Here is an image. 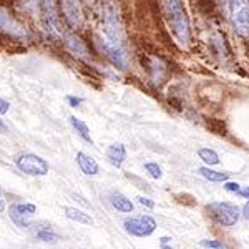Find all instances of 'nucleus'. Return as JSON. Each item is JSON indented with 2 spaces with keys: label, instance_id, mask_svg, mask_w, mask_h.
Returning a JSON list of instances; mask_svg holds the SVG:
<instances>
[{
  "label": "nucleus",
  "instance_id": "9b49d317",
  "mask_svg": "<svg viewBox=\"0 0 249 249\" xmlns=\"http://www.w3.org/2000/svg\"><path fill=\"white\" fill-rule=\"evenodd\" d=\"M0 32L7 35H12L15 38H23L27 37V30L25 27L20 22H17L7 10L0 9Z\"/></svg>",
  "mask_w": 249,
  "mask_h": 249
},
{
  "label": "nucleus",
  "instance_id": "20e7f679",
  "mask_svg": "<svg viewBox=\"0 0 249 249\" xmlns=\"http://www.w3.org/2000/svg\"><path fill=\"white\" fill-rule=\"evenodd\" d=\"M206 211L213 221H216L221 226H234L241 216L238 206L231 203H211L206 206Z\"/></svg>",
  "mask_w": 249,
  "mask_h": 249
},
{
  "label": "nucleus",
  "instance_id": "72a5a7b5",
  "mask_svg": "<svg viewBox=\"0 0 249 249\" xmlns=\"http://www.w3.org/2000/svg\"><path fill=\"white\" fill-rule=\"evenodd\" d=\"M161 248H163V249H173V248H170V246H166V244H161Z\"/></svg>",
  "mask_w": 249,
  "mask_h": 249
},
{
  "label": "nucleus",
  "instance_id": "c756f323",
  "mask_svg": "<svg viewBox=\"0 0 249 249\" xmlns=\"http://www.w3.org/2000/svg\"><path fill=\"white\" fill-rule=\"evenodd\" d=\"M9 131V128H7V124L3 123V120L0 118V133H7Z\"/></svg>",
  "mask_w": 249,
  "mask_h": 249
},
{
  "label": "nucleus",
  "instance_id": "9d476101",
  "mask_svg": "<svg viewBox=\"0 0 249 249\" xmlns=\"http://www.w3.org/2000/svg\"><path fill=\"white\" fill-rule=\"evenodd\" d=\"M37 213V206L32 203H14L9 208V216L17 226L29 228L32 223V216Z\"/></svg>",
  "mask_w": 249,
  "mask_h": 249
},
{
  "label": "nucleus",
  "instance_id": "bb28decb",
  "mask_svg": "<svg viewBox=\"0 0 249 249\" xmlns=\"http://www.w3.org/2000/svg\"><path fill=\"white\" fill-rule=\"evenodd\" d=\"M226 191H231V193H239L241 191V186L238 183H226Z\"/></svg>",
  "mask_w": 249,
  "mask_h": 249
},
{
  "label": "nucleus",
  "instance_id": "423d86ee",
  "mask_svg": "<svg viewBox=\"0 0 249 249\" xmlns=\"http://www.w3.org/2000/svg\"><path fill=\"white\" fill-rule=\"evenodd\" d=\"M100 47H102L105 57L110 60L113 65L122 68V70L128 68V55H126V50H124L123 43L111 42V40H108L105 37V38H100Z\"/></svg>",
  "mask_w": 249,
  "mask_h": 249
},
{
  "label": "nucleus",
  "instance_id": "39448f33",
  "mask_svg": "<svg viewBox=\"0 0 249 249\" xmlns=\"http://www.w3.org/2000/svg\"><path fill=\"white\" fill-rule=\"evenodd\" d=\"M124 231L135 238H148L156 231V221L151 216H138L124 221Z\"/></svg>",
  "mask_w": 249,
  "mask_h": 249
},
{
  "label": "nucleus",
  "instance_id": "c85d7f7f",
  "mask_svg": "<svg viewBox=\"0 0 249 249\" xmlns=\"http://www.w3.org/2000/svg\"><path fill=\"white\" fill-rule=\"evenodd\" d=\"M9 103L5 102V100H2L0 98V113H7V111H9Z\"/></svg>",
  "mask_w": 249,
  "mask_h": 249
},
{
  "label": "nucleus",
  "instance_id": "7ed1b4c3",
  "mask_svg": "<svg viewBox=\"0 0 249 249\" xmlns=\"http://www.w3.org/2000/svg\"><path fill=\"white\" fill-rule=\"evenodd\" d=\"M230 15L236 34L249 37V0H230Z\"/></svg>",
  "mask_w": 249,
  "mask_h": 249
},
{
  "label": "nucleus",
  "instance_id": "4468645a",
  "mask_svg": "<svg viewBox=\"0 0 249 249\" xmlns=\"http://www.w3.org/2000/svg\"><path fill=\"white\" fill-rule=\"evenodd\" d=\"M107 158L113 166L120 168L124 160H126V150H124V146L122 143H115L107 150Z\"/></svg>",
  "mask_w": 249,
  "mask_h": 249
},
{
  "label": "nucleus",
  "instance_id": "2eb2a0df",
  "mask_svg": "<svg viewBox=\"0 0 249 249\" xmlns=\"http://www.w3.org/2000/svg\"><path fill=\"white\" fill-rule=\"evenodd\" d=\"M193 5L204 17H214L218 14V3H216V0H193Z\"/></svg>",
  "mask_w": 249,
  "mask_h": 249
},
{
  "label": "nucleus",
  "instance_id": "ddd939ff",
  "mask_svg": "<svg viewBox=\"0 0 249 249\" xmlns=\"http://www.w3.org/2000/svg\"><path fill=\"white\" fill-rule=\"evenodd\" d=\"M65 38H67L68 50L73 52L75 55H78L80 58H87L88 55H90V53H88L87 43L83 42L80 37H77V35H73V34H68V35H65Z\"/></svg>",
  "mask_w": 249,
  "mask_h": 249
},
{
  "label": "nucleus",
  "instance_id": "a211bd4d",
  "mask_svg": "<svg viewBox=\"0 0 249 249\" xmlns=\"http://www.w3.org/2000/svg\"><path fill=\"white\" fill-rule=\"evenodd\" d=\"M111 204H113V208H116V210L122 213L133 211V203H131L126 196H123L122 193H113V195H111Z\"/></svg>",
  "mask_w": 249,
  "mask_h": 249
},
{
  "label": "nucleus",
  "instance_id": "7c9ffc66",
  "mask_svg": "<svg viewBox=\"0 0 249 249\" xmlns=\"http://www.w3.org/2000/svg\"><path fill=\"white\" fill-rule=\"evenodd\" d=\"M5 210V199H3V195H2V190H0V213Z\"/></svg>",
  "mask_w": 249,
  "mask_h": 249
},
{
  "label": "nucleus",
  "instance_id": "aec40b11",
  "mask_svg": "<svg viewBox=\"0 0 249 249\" xmlns=\"http://www.w3.org/2000/svg\"><path fill=\"white\" fill-rule=\"evenodd\" d=\"M206 128L214 135H221L224 136L228 133V128H226V123L223 120H218V118H206Z\"/></svg>",
  "mask_w": 249,
  "mask_h": 249
},
{
  "label": "nucleus",
  "instance_id": "0eeeda50",
  "mask_svg": "<svg viewBox=\"0 0 249 249\" xmlns=\"http://www.w3.org/2000/svg\"><path fill=\"white\" fill-rule=\"evenodd\" d=\"M40 14H42L43 23H45L47 30L52 35H62V22L57 14V7H55V0H40Z\"/></svg>",
  "mask_w": 249,
  "mask_h": 249
},
{
  "label": "nucleus",
  "instance_id": "4be33fe9",
  "mask_svg": "<svg viewBox=\"0 0 249 249\" xmlns=\"http://www.w3.org/2000/svg\"><path fill=\"white\" fill-rule=\"evenodd\" d=\"M198 155L206 164H218L219 163L218 153H216L214 150H210V148H201V150L198 151Z\"/></svg>",
  "mask_w": 249,
  "mask_h": 249
},
{
  "label": "nucleus",
  "instance_id": "6ab92c4d",
  "mask_svg": "<svg viewBox=\"0 0 249 249\" xmlns=\"http://www.w3.org/2000/svg\"><path fill=\"white\" fill-rule=\"evenodd\" d=\"M70 123H71V126L77 130V133L82 136L83 140H85V142L93 143V140H91V136H90V130H88L87 123H83L82 120L75 118V116H70Z\"/></svg>",
  "mask_w": 249,
  "mask_h": 249
},
{
  "label": "nucleus",
  "instance_id": "393cba45",
  "mask_svg": "<svg viewBox=\"0 0 249 249\" xmlns=\"http://www.w3.org/2000/svg\"><path fill=\"white\" fill-rule=\"evenodd\" d=\"M138 203L142 204V206H146V208H155V201H151V199H148V198H143V196H140L138 198Z\"/></svg>",
  "mask_w": 249,
  "mask_h": 249
},
{
  "label": "nucleus",
  "instance_id": "dca6fc26",
  "mask_svg": "<svg viewBox=\"0 0 249 249\" xmlns=\"http://www.w3.org/2000/svg\"><path fill=\"white\" fill-rule=\"evenodd\" d=\"M77 163H78L80 170L85 173V175H96V173L100 171L98 163H96L93 158H90V156H87L85 153H82V151L77 155Z\"/></svg>",
  "mask_w": 249,
  "mask_h": 249
},
{
  "label": "nucleus",
  "instance_id": "f03ea898",
  "mask_svg": "<svg viewBox=\"0 0 249 249\" xmlns=\"http://www.w3.org/2000/svg\"><path fill=\"white\" fill-rule=\"evenodd\" d=\"M102 18H103V29H105V37L111 42L123 43L124 32L123 22L120 15L118 3L115 0H103L102 3Z\"/></svg>",
  "mask_w": 249,
  "mask_h": 249
},
{
  "label": "nucleus",
  "instance_id": "473e14b6",
  "mask_svg": "<svg viewBox=\"0 0 249 249\" xmlns=\"http://www.w3.org/2000/svg\"><path fill=\"white\" fill-rule=\"evenodd\" d=\"M239 196H244V198H249V186H246L244 190H241L239 193H238Z\"/></svg>",
  "mask_w": 249,
  "mask_h": 249
},
{
  "label": "nucleus",
  "instance_id": "1a4fd4ad",
  "mask_svg": "<svg viewBox=\"0 0 249 249\" xmlns=\"http://www.w3.org/2000/svg\"><path fill=\"white\" fill-rule=\"evenodd\" d=\"M60 9H62V15L71 29H82L85 17H83L80 0H60Z\"/></svg>",
  "mask_w": 249,
  "mask_h": 249
},
{
  "label": "nucleus",
  "instance_id": "f8f14e48",
  "mask_svg": "<svg viewBox=\"0 0 249 249\" xmlns=\"http://www.w3.org/2000/svg\"><path fill=\"white\" fill-rule=\"evenodd\" d=\"M29 230L35 239L43 241V243H57L60 239L58 234L53 231L52 224L45 223V221H38V223H30Z\"/></svg>",
  "mask_w": 249,
  "mask_h": 249
},
{
  "label": "nucleus",
  "instance_id": "f257e3e1",
  "mask_svg": "<svg viewBox=\"0 0 249 249\" xmlns=\"http://www.w3.org/2000/svg\"><path fill=\"white\" fill-rule=\"evenodd\" d=\"M164 12L166 18L170 22V27L175 34V37L186 45L191 40V30H190V17L184 9L183 0H164Z\"/></svg>",
  "mask_w": 249,
  "mask_h": 249
},
{
  "label": "nucleus",
  "instance_id": "5701e85b",
  "mask_svg": "<svg viewBox=\"0 0 249 249\" xmlns=\"http://www.w3.org/2000/svg\"><path fill=\"white\" fill-rule=\"evenodd\" d=\"M144 170H146V171L150 173V175L153 176V178H156V179H160V178H161V175H163V173H161V168H160L156 163H146V164H144Z\"/></svg>",
  "mask_w": 249,
  "mask_h": 249
},
{
  "label": "nucleus",
  "instance_id": "cd10ccee",
  "mask_svg": "<svg viewBox=\"0 0 249 249\" xmlns=\"http://www.w3.org/2000/svg\"><path fill=\"white\" fill-rule=\"evenodd\" d=\"M168 102H170V105L175 107L176 110H181V107H183L181 100H178V98H170V100H168Z\"/></svg>",
  "mask_w": 249,
  "mask_h": 249
},
{
  "label": "nucleus",
  "instance_id": "a878e982",
  "mask_svg": "<svg viewBox=\"0 0 249 249\" xmlns=\"http://www.w3.org/2000/svg\"><path fill=\"white\" fill-rule=\"evenodd\" d=\"M68 103H70V107L77 108V107L82 105L83 100H82V98H77V96H68Z\"/></svg>",
  "mask_w": 249,
  "mask_h": 249
},
{
  "label": "nucleus",
  "instance_id": "b1692460",
  "mask_svg": "<svg viewBox=\"0 0 249 249\" xmlns=\"http://www.w3.org/2000/svg\"><path fill=\"white\" fill-rule=\"evenodd\" d=\"M201 246L211 248V249H230L226 244H223L221 241H216V239H204V241H201Z\"/></svg>",
  "mask_w": 249,
  "mask_h": 249
},
{
  "label": "nucleus",
  "instance_id": "2f4dec72",
  "mask_svg": "<svg viewBox=\"0 0 249 249\" xmlns=\"http://www.w3.org/2000/svg\"><path fill=\"white\" fill-rule=\"evenodd\" d=\"M243 216L246 219H249V203L244 204V208H243Z\"/></svg>",
  "mask_w": 249,
  "mask_h": 249
},
{
  "label": "nucleus",
  "instance_id": "412c9836",
  "mask_svg": "<svg viewBox=\"0 0 249 249\" xmlns=\"http://www.w3.org/2000/svg\"><path fill=\"white\" fill-rule=\"evenodd\" d=\"M201 173V176H204L210 181H226L230 178V173H219V171H213L210 168H199L198 170Z\"/></svg>",
  "mask_w": 249,
  "mask_h": 249
},
{
  "label": "nucleus",
  "instance_id": "f3484780",
  "mask_svg": "<svg viewBox=\"0 0 249 249\" xmlns=\"http://www.w3.org/2000/svg\"><path fill=\"white\" fill-rule=\"evenodd\" d=\"M63 213H65V216H67L68 219L77 221V223H80V224H87V226H91V224H93V219H91V216L87 214V213L77 210V208L65 206V208H63Z\"/></svg>",
  "mask_w": 249,
  "mask_h": 249
},
{
  "label": "nucleus",
  "instance_id": "6e6552de",
  "mask_svg": "<svg viewBox=\"0 0 249 249\" xmlns=\"http://www.w3.org/2000/svg\"><path fill=\"white\" fill-rule=\"evenodd\" d=\"M17 166L20 171L27 173V175H30V176H45L48 170H50V166H48V163L45 160L32 153L18 156Z\"/></svg>",
  "mask_w": 249,
  "mask_h": 249
}]
</instances>
